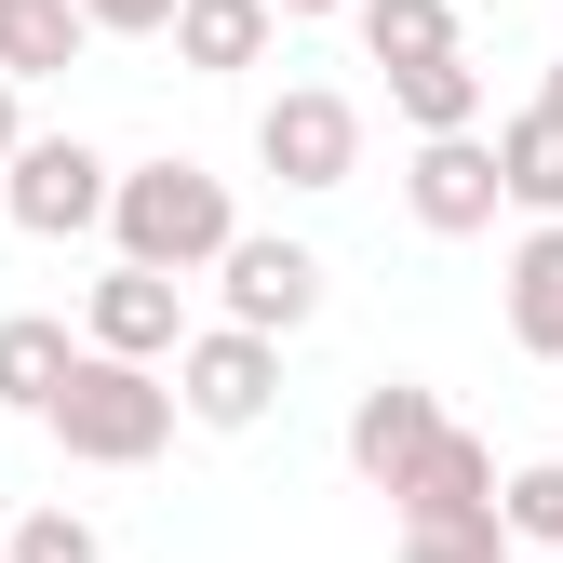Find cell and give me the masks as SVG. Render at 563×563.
<instances>
[{
    "label": "cell",
    "instance_id": "2",
    "mask_svg": "<svg viewBox=\"0 0 563 563\" xmlns=\"http://www.w3.org/2000/svg\"><path fill=\"white\" fill-rule=\"evenodd\" d=\"M175 416H188V402H175V376H162V363H108V349H95L41 430L81 456V470H148V456L175 443Z\"/></svg>",
    "mask_w": 563,
    "mask_h": 563
},
{
    "label": "cell",
    "instance_id": "13",
    "mask_svg": "<svg viewBox=\"0 0 563 563\" xmlns=\"http://www.w3.org/2000/svg\"><path fill=\"white\" fill-rule=\"evenodd\" d=\"M349 27H363V54L389 67V81H402V67H443V54H470V41H456V0H363Z\"/></svg>",
    "mask_w": 563,
    "mask_h": 563
},
{
    "label": "cell",
    "instance_id": "6",
    "mask_svg": "<svg viewBox=\"0 0 563 563\" xmlns=\"http://www.w3.org/2000/svg\"><path fill=\"white\" fill-rule=\"evenodd\" d=\"M443 430H456V416H443V389H430V376H376L363 402H349V470H363L376 497H402V483L443 456Z\"/></svg>",
    "mask_w": 563,
    "mask_h": 563
},
{
    "label": "cell",
    "instance_id": "19",
    "mask_svg": "<svg viewBox=\"0 0 563 563\" xmlns=\"http://www.w3.org/2000/svg\"><path fill=\"white\" fill-rule=\"evenodd\" d=\"M14 563H108V537H95L81 510H27V523H14Z\"/></svg>",
    "mask_w": 563,
    "mask_h": 563
},
{
    "label": "cell",
    "instance_id": "24",
    "mask_svg": "<svg viewBox=\"0 0 563 563\" xmlns=\"http://www.w3.org/2000/svg\"><path fill=\"white\" fill-rule=\"evenodd\" d=\"M537 121H563V54H550V81H537Z\"/></svg>",
    "mask_w": 563,
    "mask_h": 563
},
{
    "label": "cell",
    "instance_id": "15",
    "mask_svg": "<svg viewBox=\"0 0 563 563\" xmlns=\"http://www.w3.org/2000/svg\"><path fill=\"white\" fill-rule=\"evenodd\" d=\"M389 108L416 121V148H443V134H483V67H470V54L402 67V81H389Z\"/></svg>",
    "mask_w": 563,
    "mask_h": 563
},
{
    "label": "cell",
    "instance_id": "22",
    "mask_svg": "<svg viewBox=\"0 0 563 563\" xmlns=\"http://www.w3.org/2000/svg\"><path fill=\"white\" fill-rule=\"evenodd\" d=\"M14 95H27V81H14V67H0V175L27 162V108H14Z\"/></svg>",
    "mask_w": 563,
    "mask_h": 563
},
{
    "label": "cell",
    "instance_id": "11",
    "mask_svg": "<svg viewBox=\"0 0 563 563\" xmlns=\"http://www.w3.org/2000/svg\"><path fill=\"white\" fill-rule=\"evenodd\" d=\"M81 363H95V349L67 335L54 309H14V322H0V402H14V416H54Z\"/></svg>",
    "mask_w": 563,
    "mask_h": 563
},
{
    "label": "cell",
    "instance_id": "9",
    "mask_svg": "<svg viewBox=\"0 0 563 563\" xmlns=\"http://www.w3.org/2000/svg\"><path fill=\"white\" fill-rule=\"evenodd\" d=\"M81 349H108V363H175V349H188V282L108 268L95 296H81Z\"/></svg>",
    "mask_w": 563,
    "mask_h": 563
},
{
    "label": "cell",
    "instance_id": "5",
    "mask_svg": "<svg viewBox=\"0 0 563 563\" xmlns=\"http://www.w3.org/2000/svg\"><path fill=\"white\" fill-rule=\"evenodd\" d=\"M175 402H188V430H255V416L282 402V349L242 335V322H201L175 349Z\"/></svg>",
    "mask_w": 563,
    "mask_h": 563
},
{
    "label": "cell",
    "instance_id": "23",
    "mask_svg": "<svg viewBox=\"0 0 563 563\" xmlns=\"http://www.w3.org/2000/svg\"><path fill=\"white\" fill-rule=\"evenodd\" d=\"M282 27H322V14H363V0H268Z\"/></svg>",
    "mask_w": 563,
    "mask_h": 563
},
{
    "label": "cell",
    "instance_id": "1",
    "mask_svg": "<svg viewBox=\"0 0 563 563\" xmlns=\"http://www.w3.org/2000/svg\"><path fill=\"white\" fill-rule=\"evenodd\" d=\"M108 242H121V268H162V282H188V268H229V242H242V201H229V175H201V162H134L121 175V201H108Z\"/></svg>",
    "mask_w": 563,
    "mask_h": 563
},
{
    "label": "cell",
    "instance_id": "18",
    "mask_svg": "<svg viewBox=\"0 0 563 563\" xmlns=\"http://www.w3.org/2000/svg\"><path fill=\"white\" fill-rule=\"evenodd\" d=\"M497 523H510V550H550V563H563V456L510 470V497H497Z\"/></svg>",
    "mask_w": 563,
    "mask_h": 563
},
{
    "label": "cell",
    "instance_id": "7",
    "mask_svg": "<svg viewBox=\"0 0 563 563\" xmlns=\"http://www.w3.org/2000/svg\"><path fill=\"white\" fill-rule=\"evenodd\" d=\"M216 282H229V322H242V335H268V349L322 322V255H309V242H268V229H242Z\"/></svg>",
    "mask_w": 563,
    "mask_h": 563
},
{
    "label": "cell",
    "instance_id": "8",
    "mask_svg": "<svg viewBox=\"0 0 563 563\" xmlns=\"http://www.w3.org/2000/svg\"><path fill=\"white\" fill-rule=\"evenodd\" d=\"M402 201H416V229H430V242L497 229V201H510V175H497V134H443V148H416V162H402Z\"/></svg>",
    "mask_w": 563,
    "mask_h": 563
},
{
    "label": "cell",
    "instance_id": "4",
    "mask_svg": "<svg viewBox=\"0 0 563 563\" xmlns=\"http://www.w3.org/2000/svg\"><path fill=\"white\" fill-rule=\"evenodd\" d=\"M255 162L282 188H349V175H363V108H349L335 81H282L255 108Z\"/></svg>",
    "mask_w": 563,
    "mask_h": 563
},
{
    "label": "cell",
    "instance_id": "12",
    "mask_svg": "<svg viewBox=\"0 0 563 563\" xmlns=\"http://www.w3.org/2000/svg\"><path fill=\"white\" fill-rule=\"evenodd\" d=\"M268 0H188V14H175V67H188V81H242V67H268Z\"/></svg>",
    "mask_w": 563,
    "mask_h": 563
},
{
    "label": "cell",
    "instance_id": "20",
    "mask_svg": "<svg viewBox=\"0 0 563 563\" xmlns=\"http://www.w3.org/2000/svg\"><path fill=\"white\" fill-rule=\"evenodd\" d=\"M510 523H402V563H497Z\"/></svg>",
    "mask_w": 563,
    "mask_h": 563
},
{
    "label": "cell",
    "instance_id": "16",
    "mask_svg": "<svg viewBox=\"0 0 563 563\" xmlns=\"http://www.w3.org/2000/svg\"><path fill=\"white\" fill-rule=\"evenodd\" d=\"M497 175H510V201H523L537 229H563V121L510 108V121H497Z\"/></svg>",
    "mask_w": 563,
    "mask_h": 563
},
{
    "label": "cell",
    "instance_id": "3",
    "mask_svg": "<svg viewBox=\"0 0 563 563\" xmlns=\"http://www.w3.org/2000/svg\"><path fill=\"white\" fill-rule=\"evenodd\" d=\"M108 201H121V162L81 148V134H27V162L0 175V216H14L27 242H81V229H108Z\"/></svg>",
    "mask_w": 563,
    "mask_h": 563
},
{
    "label": "cell",
    "instance_id": "27",
    "mask_svg": "<svg viewBox=\"0 0 563 563\" xmlns=\"http://www.w3.org/2000/svg\"><path fill=\"white\" fill-rule=\"evenodd\" d=\"M497 563H523V550H497Z\"/></svg>",
    "mask_w": 563,
    "mask_h": 563
},
{
    "label": "cell",
    "instance_id": "14",
    "mask_svg": "<svg viewBox=\"0 0 563 563\" xmlns=\"http://www.w3.org/2000/svg\"><path fill=\"white\" fill-rule=\"evenodd\" d=\"M510 335L537 349V363H563V229L510 242Z\"/></svg>",
    "mask_w": 563,
    "mask_h": 563
},
{
    "label": "cell",
    "instance_id": "25",
    "mask_svg": "<svg viewBox=\"0 0 563 563\" xmlns=\"http://www.w3.org/2000/svg\"><path fill=\"white\" fill-rule=\"evenodd\" d=\"M0 67H14V0H0Z\"/></svg>",
    "mask_w": 563,
    "mask_h": 563
},
{
    "label": "cell",
    "instance_id": "17",
    "mask_svg": "<svg viewBox=\"0 0 563 563\" xmlns=\"http://www.w3.org/2000/svg\"><path fill=\"white\" fill-rule=\"evenodd\" d=\"M95 54V14L81 0H14V81H67Z\"/></svg>",
    "mask_w": 563,
    "mask_h": 563
},
{
    "label": "cell",
    "instance_id": "21",
    "mask_svg": "<svg viewBox=\"0 0 563 563\" xmlns=\"http://www.w3.org/2000/svg\"><path fill=\"white\" fill-rule=\"evenodd\" d=\"M81 14H95V41H175L188 0H81Z\"/></svg>",
    "mask_w": 563,
    "mask_h": 563
},
{
    "label": "cell",
    "instance_id": "10",
    "mask_svg": "<svg viewBox=\"0 0 563 563\" xmlns=\"http://www.w3.org/2000/svg\"><path fill=\"white\" fill-rule=\"evenodd\" d=\"M497 497H510V483H497V443H483V430H443V456L402 483V523H497Z\"/></svg>",
    "mask_w": 563,
    "mask_h": 563
},
{
    "label": "cell",
    "instance_id": "26",
    "mask_svg": "<svg viewBox=\"0 0 563 563\" xmlns=\"http://www.w3.org/2000/svg\"><path fill=\"white\" fill-rule=\"evenodd\" d=\"M0 563H14V537H0Z\"/></svg>",
    "mask_w": 563,
    "mask_h": 563
}]
</instances>
